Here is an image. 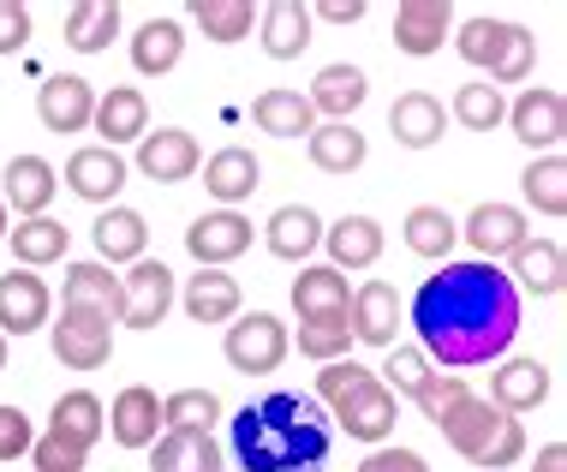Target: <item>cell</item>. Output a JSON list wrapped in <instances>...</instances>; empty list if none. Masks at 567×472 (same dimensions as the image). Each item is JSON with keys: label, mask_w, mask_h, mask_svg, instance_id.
Listing matches in <instances>:
<instances>
[{"label": "cell", "mask_w": 567, "mask_h": 472, "mask_svg": "<svg viewBox=\"0 0 567 472\" xmlns=\"http://www.w3.org/2000/svg\"><path fill=\"white\" fill-rule=\"evenodd\" d=\"M412 329H419V353L442 371H472L514 347L519 335V294L496 264H442L436 276L412 294Z\"/></svg>", "instance_id": "6da1fadb"}, {"label": "cell", "mask_w": 567, "mask_h": 472, "mask_svg": "<svg viewBox=\"0 0 567 472\" xmlns=\"http://www.w3.org/2000/svg\"><path fill=\"white\" fill-rule=\"evenodd\" d=\"M227 449H234L239 472H329L334 424L311 394L275 389L227 419Z\"/></svg>", "instance_id": "7a4b0ae2"}, {"label": "cell", "mask_w": 567, "mask_h": 472, "mask_svg": "<svg viewBox=\"0 0 567 472\" xmlns=\"http://www.w3.org/2000/svg\"><path fill=\"white\" fill-rule=\"evenodd\" d=\"M436 431L449 437L454 454H466V461L484 466V472H502V466H514L519 454H526V431H519V419L496 413L484 394H466V401H460Z\"/></svg>", "instance_id": "3957f363"}, {"label": "cell", "mask_w": 567, "mask_h": 472, "mask_svg": "<svg viewBox=\"0 0 567 472\" xmlns=\"http://www.w3.org/2000/svg\"><path fill=\"white\" fill-rule=\"evenodd\" d=\"M454 49L466 66L484 72V84H526L532 66H538V37L526 24H508V19H466L454 30Z\"/></svg>", "instance_id": "277c9868"}, {"label": "cell", "mask_w": 567, "mask_h": 472, "mask_svg": "<svg viewBox=\"0 0 567 472\" xmlns=\"http://www.w3.org/2000/svg\"><path fill=\"white\" fill-rule=\"evenodd\" d=\"M287 347H293V341H287V324H281V317L251 311V317H239V324H227L221 353H227V365H234L239 377H269V371H281Z\"/></svg>", "instance_id": "5b68a950"}, {"label": "cell", "mask_w": 567, "mask_h": 472, "mask_svg": "<svg viewBox=\"0 0 567 472\" xmlns=\"http://www.w3.org/2000/svg\"><path fill=\"white\" fill-rule=\"evenodd\" d=\"M502 126H514V138L526 150H544V156H556L561 138H567V102L556 84H526L519 96L508 102V120Z\"/></svg>", "instance_id": "8992f818"}, {"label": "cell", "mask_w": 567, "mask_h": 472, "mask_svg": "<svg viewBox=\"0 0 567 472\" xmlns=\"http://www.w3.org/2000/svg\"><path fill=\"white\" fill-rule=\"evenodd\" d=\"M120 287H126V311H120V324H132V329L167 324V311H174V299H179L174 269H167L162 257H137L126 276H120Z\"/></svg>", "instance_id": "52a82bcc"}, {"label": "cell", "mask_w": 567, "mask_h": 472, "mask_svg": "<svg viewBox=\"0 0 567 472\" xmlns=\"http://www.w3.org/2000/svg\"><path fill=\"white\" fill-rule=\"evenodd\" d=\"M54 359L66 371H102L114 359V324L90 311H60L54 324Z\"/></svg>", "instance_id": "ba28073f"}, {"label": "cell", "mask_w": 567, "mask_h": 472, "mask_svg": "<svg viewBox=\"0 0 567 472\" xmlns=\"http://www.w3.org/2000/svg\"><path fill=\"white\" fill-rule=\"evenodd\" d=\"M186 252L197 257V269H227L234 257L251 252V222L239 209H209L186 227Z\"/></svg>", "instance_id": "9c48e42d"}, {"label": "cell", "mask_w": 567, "mask_h": 472, "mask_svg": "<svg viewBox=\"0 0 567 472\" xmlns=\"http://www.w3.org/2000/svg\"><path fill=\"white\" fill-rule=\"evenodd\" d=\"M466 246L478 264H496V257H514L519 246L532 239V227H526V209H514V204H478L466 216Z\"/></svg>", "instance_id": "30bf717a"}, {"label": "cell", "mask_w": 567, "mask_h": 472, "mask_svg": "<svg viewBox=\"0 0 567 472\" xmlns=\"http://www.w3.org/2000/svg\"><path fill=\"white\" fill-rule=\"evenodd\" d=\"M197 162H204V150H197V138L179 132V126H162V132H144V138H137V174L156 179V186L192 179Z\"/></svg>", "instance_id": "8fae6325"}, {"label": "cell", "mask_w": 567, "mask_h": 472, "mask_svg": "<svg viewBox=\"0 0 567 472\" xmlns=\"http://www.w3.org/2000/svg\"><path fill=\"white\" fill-rule=\"evenodd\" d=\"M449 37H454V7L449 0H401V7H394V49L401 54L424 60Z\"/></svg>", "instance_id": "7c38bea8"}, {"label": "cell", "mask_w": 567, "mask_h": 472, "mask_svg": "<svg viewBox=\"0 0 567 472\" xmlns=\"http://www.w3.org/2000/svg\"><path fill=\"white\" fill-rule=\"evenodd\" d=\"M394 419H401V401H394L389 389L377 383H364V389H352L341 407H334V424L352 437V443H389L394 437Z\"/></svg>", "instance_id": "4fadbf2b"}, {"label": "cell", "mask_w": 567, "mask_h": 472, "mask_svg": "<svg viewBox=\"0 0 567 472\" xmlns=\"http://www.w3.org/2000/svg\"><path fill=\"white\" fill-rule=\"evenodd\" d=\"M49 281L37 276V269H7L0 276V335H37L49 324Z\"/></svg>", "instance_id": "5bb4252c"}, {"label": "cell", "mask_w": 567, "mask_h": 472, "mask_svg": "<svg viewBox=\"0 0 567 472\" xmlns=\"http://www.w3.org/2000/svg\"><path fill=\"white\" fill-rule=\"evenodd\" d=\"M60 311H90V317L120 324L126 287H120V276H109V264H72L66 281H60Z\"/></svg>", "instance_id": "9a60e30c"}, {"label": "cell", "mask_w": 567, "mask_h": 472, "mask_svg": "<svg viewBox=\"0 0 567 472\" xmlns=\"http://www.w3.org/2000/svg\"><path fill=\"white\" fill-rule=\"evenodd\" d=\"M347 329H352V341H364V347H394V329H401V294H394L389 281L352 287Z\"/></svg>", "instance_id": "2e32d148"}, {"label": "cell", "mask_w": 567, "mask_h": 472, "mask_svg": "<svg viewBox=\"0 0 567 472\" xmlns=\"http://www.w3.org/2000/svg\"><path fill=\"white\" fill-rule=\"evenodd\" d=\"M90 114H96V90L79 72H54L49 84L37 90V120L49 132H90Z\"/></svg>", "instance_id": "e0dca14e"}, {"label": "cell", "mask_w": 567, "mask_h": 472, "mask_svg": "<svg viewBox=\"0 0 567 472\" xmlns=\"http://www.w3.org/2000/svg\"><path fill=\"white\" fill-rule=\"evenodd\" d=\"M72 186V197H84V204H114L120 186H126V162H120V150H102V144H84L66 156V174H60Z\"/></svg>", "instance_id": "ac0fdd59"}, {"label": "cell", "mask_w": 567, "mask_h": 472, "mask_svg": "<svg viewBox=\"0 0 567 472\" xmlns=\"http://www.w3.org/2000/svg\"><path fill=\"white\" fill-rule=\"evenodd\" d=\"M109 431H114L120 449H150V443L167 431V424H162V394L150 389V383L120 389L114 407H109Z\"/></svg>", "instance_id": "d6986e66"}, {"label": "cell", "mask_w": 567, "mask_h": 472, "mask_svg": "<svg viewBox=\"0 0 567 472\" xmlns=\"http://www.w3.org/2000/svg\"><path fill=\"white\" fill-rule=\"evenodd\" d=\"M54 192H60V174L42 156H12L7 162V179H0V204L12 209V216H49V204H54Z\"/></svg>", "instance_id": "ffe728a7"}, {"label": "cell", "mask_w": 567, "mask_h": 472, "mask_svg": "<svg viewBox=\"0 0 567 472\" xmlns=\"http://www.w3.org/2000/svg\"><path fill=\"white\" fill-rule=\"evenodd\" d=\"M90 126L102 132V150H120V144H137L150 132V102L137 84H109V96H96V114Z\"/></svg>", "instance_id": "44dd1931"}, {"label": "cell", "mask_w": 567, "mask_h": 472, "mask_svg": "<svg viewBox=\"0 0 567 472\" xmlns=\"http://www.w3.org/2000/svg\"><path fill=\"white\" fill-rule=\"evenodd\" d=\"M389 132L401 150H431V144H442V132H449V109H442L431 90H406L389 109Z\"/></svg>", "instance_id": "7402d4cb"}, {"label": "cell", "mask_w": 567, "mask_h": 472, "mask_svg": "<svg viewBox=\"0 0 567 472\" xmlns=\"http://www.w3.org/2000/svg\"><path fill=\"white\" fill-rule=\"evenodd\" d=\"M514 269H502V276L514 281V294H538V299H556L561 287H567V257L556 239H526L514 257H508Z\"/></svg>", "instance_id": "603a6c76"}, {"label": "cell", "mask_w": 567, "mask_h": 472, "mask_svg": "<svg viewBox=\"0 0 567 472\" xmlns=\"http://www.w3.org/2000/svg\"><path fill=\"white\" fill-rule=\"evenodd\" d=\"M549 383H556V377H549V365L508 359L496 377H489V407H496V413H508V419L514 413H532V407L549 401Z\"/></svg>", "instance_id": "cb8c5ba5"}, {"label": "cell", "mask_w": 567, "mask_h": 472, "mask_svg": "<svg viewBox=\"0 0 567 472\" xmlns=\"http://www.w3.org/2000/svg\"><path fill=\"white\" fill-rule=\"evenodd\" d=\"M150 472H227V454L209 431H162L150 443Z\"/></svg>", "instance_id": "d4e9b609"}, {"label": "cell", "mask_w": 567, "mask_h": 472, "mask_svg": "<svg viewBox=\"0 0 567 472\" xmlns=\"http://www.w3.org/2000/svg\"><path fill=\"white\" fill-rule=\"evenodd\" d=\"M257 37H264L269 60H299L311 49V7L305 0H269V7H257Z\"/></svg>", "instance_id": "484cf974"}, {"label": "cell", "mask_w": 567, "mask_h": 472, "mask_svg": "<svg viewBox=\"0 0 567 472\" xmlns=\"http://www.w3.org/2000/svg\"><path fill=\"white\" fill-rule=\"evenodd\" d=\"M257 186H264V162L251 156L245 144H227V150H216V156L204 162V192L216 197V204H245Z\"/></svg>", "instance_id": "4316f807"}, {"label": "cell", "mask_w": 567, "mask_h": 472, "mask_svg": "<svg viewBox=\"0 0 567 472\" xmlns=\"http://www.w3.org/2000/svg\"><path fill=\"white\" fill-rule=\"evenodd\" d=\"M264 246L281 257V264H305V257L323 246V222H317V209H305V204H281L264 222Z\"/></svg>", "instance_id": "83f0119b"}, {"label": "cell", "mask_w": 567, "mask_h": 472, "mask_svg": "<svg viewBox=\"0 0 567 472\" xmlns=\"http://www.w3.org/2000/svg\"><path fill=\"white\" fill-rule=\"evenodd\" d=\"M323 246H329V269H371L382 257V222L371 216H341L334 227H323Z\"/></svg>", "instance_id": "f1b7e54d"}, {"label": "cell", "mask_w": 567, "mask_h": 472, "mask_svg": "<svg viewBox=\"0 0 567 472\" xmlns=\"http://www.w3.org/2000/svg\"><path fill=\"white\" fill-rule=\"evenodd\" d=\"M305 150H311V162L323 167V174H359L364 156H371V144H364V132L352 126V120H323V126L305 138Z\"/></svg>", "instance_id": "f546056e"}, {"label": "cell", "mask_w": 567, "mask_h": 472, "mask_svg": "<svg viewBox=\"0 0 567 472\" xmlns=\"http://www.w3.org/2000/svg\"><path fill=\"white\" fill-rule=\"evenodd\" d=\"M179 306H186L192 324H234L239 317V281L227 276V269H197L186 281V294H179Z\"/></svg>", "instance_id": "4dcf8cb0"}, {"label": "cell", "mask_w": 567, "mask_h": 472, "mask_svg": "<svg viewBox=\"0 0 567 472\" xmlns=\"http://www.w3.org/2000/svg\"><path fill=\"white\" fill-rule=\"evenodd\" d=\"M347 306H352V287H347L341 269H329V264L299 269V281H293L299 324H311V317H347Z\"/></svg>", "instance_id": "1f68e13d"}, {"label": "cell", "mask_w": 567, "mask_h": 472, "mask_svg": "<svg viewBox=\"0 0 567 472\" xmlns=\"http://www.w3.org/2000/svg\"><path fill=\"white\" fill-rule=\"evenodd\" d=\"M251 120H257V132H269V138H311L317 132V114H311V102H305L299 90H264V96L251 102Z\"/></svg>", "instance_id": "d6a6232c"}, {"label": "cell", "mask_w": 567, "mask_h": 472, "mask_svg": "<svg viewBox=\"0 0 567 472\" xmlns=\"http://www.w3.org/2000/svg\"><path fill=\"white\" fill-rule=\"evenodd\" d=\"M144 246H150V227H144V216H137V209L109 204V209L96 216V252H102V264H137V257H144Z\"/></svg>", "instance_id": "836d02e7"}, {"label": "cell", "mask_w": 567, "mask_h": 472, "mask_svg": "<svg viewBox=\"0 0 567 472\" xmlns=\"http://www.w3.org/2000/svg\"><path fill=\"white\" fill-rule=\"evenodd\" d=\"M7 239H12V257H19V269H42V264H60L72 246V234H66V222H54V216H30L19 227H7Z\"/></svg>", "instance_id": "e575fe53"}, {"label": "cell", "mask_w": 567, "mask_h": 472, "mask_svg": "<svg viewBox=\"0 0 567 472\" xmlns=\"http://www.w3.org/2000/svg\"><path fill=\"white\" fill-rule=\"evenodd\" d=\"M49 431L72 437L79 449H96V437L109 431V407H102L90 389H66V394L54 401V413H49Z\"/></svg>", "instance_id": "d590c367"}, {"label": "cell", "mask_w": 567, "mask_h": 472, "mask_svg": "<svg viewBox=\"0 0 567 472\" xmlns=\"http://www.w3.org/2000/svg\"><path fill=\"white\" fill-rule=\"evenodd\" d=\"M179 54H186V30H179L174 19H150V24L132 37V66L144 72V79H162V72H174Z\"/></svg>", "instance_id": "8d00e7d4"}, {"label": "cell", "mask_w": 567, "mask_h": 472, "mask_svg": "<svg viewBox=\"0 0 567 472\" xmlns=\"http://www.w3.org/2000/svg\"><path fill=\"white\" fill-rule=\"evenodd\" d=\"M364 72L359 66H323L317 72V84H311V114H329V120H352L359 114V102H364Z\"/></svg>", "instance_id": "74e56055"}, {"label": "cell", "mask_w": 567, "mask_h": 472, "mask_svg": "<svg viewBox=\"0 0 567 472\" xmlns=\"http://www.w3.org/2000/svg\"><path fill=\"white\" fill-rule=\"evenodd\" d=\"M454 239H460V222H454L442 204H419V209H406V252L431 257V264H449Z\"/></svg>", "instance_id": "f35d334b"}, {"label": "cell", "mask_w": 567, "mask_h": 472, "mask_svg": "<svg viewBox=\"0 0 567 472\" xmlns=\"http://www.w3.org/2000/svg\"><path fill=\"white\" fill-rule=\"evenodd\" d=\"M114 37H120V7L114 0H79V7L66 12V49L102 54Z\"/></svg>", "instance_id": "ab89813d"}, {"label": "cell", "mask_w": 567, "mask_h": 472, "mask_svg": "<svg viewBox=\"0 0 567 472\" xmlns=\"http://www.w3.org/2000/svg\"><path fill=\"white\" fill-rule=\"evenodd\" d=\"M519 192L538 216H567V162L561 156H538L519 174Z\"/></svg>", "instance_id": "60d3db41"}, {"label": "cell", "mask_w": 567, "mask_h": 472, "mask_svg": "<svg viewBox=\"0 0 567 472\" xmlns=\"http://www.w3.org/2000/svg\"><path fill=\"white\" fill-rule=\"evenodd\" d=\"M466 132H496L502 120H508V96H502L496 84H484V79H472V84H460L454 90V109H449Z\"/></svg>", "instance_id": "b9f144b4"}, {"label": "cell", "mask_w": 567, "mask_h": 472, "mask_svg": "<svg viewBox=\"0 0 567 472\" xmlns=\"http://www.w3.org/2000/svg\"><path fill=\"white\" fill-rule=\"evenodd\" d=\"M192 19H197V30H204L209 42H239V37H251L257 7L251 0H197Z\"/></svg>", "instance_id": "7bdbcfd3"}, {"label": "cell", "mask_w": 567, "mask_h": 472, "mask_svg": "<svg viewBox=\"0 0 567 472\" xmlns=\"http://www.w3.org/2000/svg\"><path fill=\"white\" fill-rule=\"evenodd\" d=\"M221 419V394L216 389H179L162 401V424L167 431H216Z\"/></svg>", "instance_id": "ee69618b"}, {"label": "cell", "mask_w": 567, "mask_h": 472, "mask_svg": "<svg viewBox=\"0 0 567 472\" xmlns=\"http://www.w3.org/2000/svg\"><path fill=\"white\" fill-rule=\"evenodd\" d=\"M299 353L317 359V365H334L352 353V329L347 317H311V324H299Z\"/></svg>", "instance_id": "f6af8a7d"}, {"label": "cell", "mask_w": 567, "mask_h": 472, "mask_svg": "<svg viewBox=\"0 0 567 472\" xmlns=\"http://www.w3.org/2000/svg\"><path fill=\"white\" fill-rule=\"evenodd\" d=\"M466 394H472V389H466V377H454V371H431V377L419 383V394H412V401H419V413L431 419V424H442L460 401H466Z\"/></svg>", "instance_id": "bcb514c9"}, {"label": "cell", "mask_w": 567, "mask_h": 472, "mask_svg": "<svg viewBox=\"0 0 567 472\" xmlns=\"http://www.w3.org/2000/svg\"><path fill=\"white\" fill-rule=\"evenodd\" d=\"M431 377V359L419 353V347H389V365H382V377L377 383L401 401V394H419V383Z\"/></svg>", "instance_id": "7dc6e473"}, {"label": "cell", "mask_w": 567, "mask_h": 472, "mask_svg": "<svg viewBox=\"0 0 567 472\" xmlns=\"http://www.w3.org/2000/svg\"><path fill=\"white\" fill-rule=\"evenodd\" d=\"M30 461H37V472H84L90 449H79L72 437H60V431H42L37 443H30Z\"/></svg>", "instance_id": "c3c4849f"}, {"label": "cell", "mask_w": 567, "mask_h": 472, "mask_svg": "<svg viewBox=\"0 0 567 472\" xmlns=\"http://www.w3.org/2000/svg\"><path fill=\"white\" fill-rule=\"evenodd\" d=\"M371 377H377V371H364V365H352V359H334V365H323V371H317V401H323L329 413H334V407H341L352 389H364Z\"/></svg>", "instance_id": "681fc988"}, {"label": "cell", "mask_w": 567, "mask_h": 472, "mask_svg": "<svg viewBox=\"0 0 567 472\" xmlns=\"http://www.w3.org/2000/svg\"><path fill=\"white\" fill-rule=\"evenodd\" d=\"M30 443H37V424L0 401V461H19V454H30Z\"/></svg>", "instance_id": "f907efd6"}, {"label": "cell", "mask_w": 567, "mask_h": 472, "mask_svg": "<svg viewBox=\"0 0 567 472\" xmlns=\"http://www.w3.org/2000/svg\"><path fill=\"white\" fill-rule=\"evenodd\" d=\"M30 42V12L12 7V0H0V54H19Z\"/></svg>", "instance_id": "816d5d0a"}, {"label": "cell", "mask_w": 567, "mask_h": 472, "mask_svg": "<svg viewBox=\"0 0 567 472\" xmlns=\"http://www.w3.org/2000/svg\"><path fill=\"white\" fill-rule=\"evenodd\" d=\"M359 472H431L424 466V454H412V449H377V454H364Z\"/></svg>", "instance_id": "f5cc1de1"}, {"label": "cell", "mask_w": 567, "mask_h": 472, "mask_svg": "<svg viewBox=\"0 0 567 472\" xmlns=\"http://www.w3.org/2000/svg\"><path fill=\"white\" fill-rule=\"evenodd\" d=\"M311 19H329V24H359V19H364V0H323V7H311Z\"/></svg>", "instance_id": "db71d44e"}, {"label": "cell", "mask_w": 567, "mask_h": 472, "mask_svg": "<svg viewBox=\"0 0 567 472\" xmlns=\"http://www.w3.org/2000/svg\"><path fill=\"white\" fill-rule=\"evenodd\" d=\"M532 472H567V443H544L538 449V466Z\"/></svg>", "instance_id": "11a10c76"}, {"label": "cell", "mask_w": 567, "mask_h": 472, "mask_svg": "<svg viewBox=\"0 0 567 472\" xmlns=\"http://www.w3.org/2000/svg\"><path fill=\"white\" fill-rule=\"evenodd\" d=\"M0 371H7V335H0Z\"/></svg>", "instance_id": "9f6ffc18"}, {"label": "cell", "mask_w": 567, "mask_h": 472, "mask_svg": "<svg viewBox=\"0 0 567 472\" xmlns=\"http://www.w3.org/2000/svg\"><path fill=\"white\" fill-rule=\"evenodd\" d=\"M0 239H7V204H0Z\"/></svg>", "instance_id": "6f0895ef"}]
</instances>
